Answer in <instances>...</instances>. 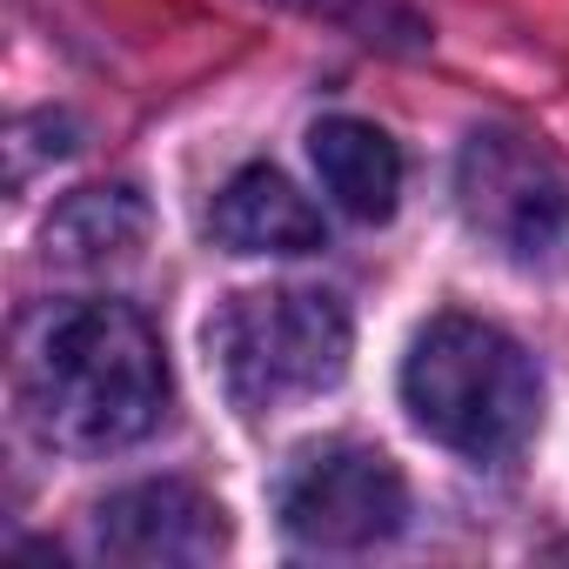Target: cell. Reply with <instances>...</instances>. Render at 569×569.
<instances>
[{"instance_id":"2","label":"cell","mask_w":569,"mask_h":569,"mask_svg":"<svg viewBox=\"0 0 569 569\" xmlns=\"http://www.w3.org/2000/svg\"><path fill=\"white\" fill-rule=\"evenodd\" d=\"M402 409L409 422L469 456V462H502L516 456L536 422H542V376L516 336L476 316H436L402 362Z\"/></svg>"},{"instance_id":"5","label":"cell","mask_w":569,"mask_h":569,"mask_svg":"<svg viewBox=\"0 0 569 569\" xmlns=\"http://www.w3.org/2000/svg\"><path fill=\"white\" fill-rule=\"evenodd\" d=\"M462 221L509 261H542L569 234V174L522 128H476L456 161Z\"/></svg>"},{"instance_id":"8","label":"cell","mask_w":569,"mask_h":569,"mask_svg":"<svg viewBox=\"0 0 569 569\" xmlns=\"http://www.w3.org/2000/svg\"><path fill=\"white\" fill-rule=\"evenodd\" d=\"M309 161L329 188V201L356 221H389L402 201V154L376 121L329 114L309 128Z\"/></svg>"},{"instance_id":"1","label":"cell","mask_w":569,"mask_h":569,"mask_svg":"<svg viewBox=\"0 0 569 569\" xmlns=\"http://www.w3.org/2000/svg\"><path fill=\"white\" fill-rule=\"evenodd\" d=\"M21 409L48 449L114 456L168 409V362L154 329L121 302H61L21 336Z\"/></svg>"},{"instance_id":"6","label":"cell","mask_w":569,"mask_h":569,"mask_svg":"<svg viewBox=\"0 0 569 569\" xmlns=\"http://www.w3.org/2000/svg\"><path fill=\"white\" fill-rule=\"evenodd\" d=\"M94 549L108 562L174 569V562H214L228 549V516L194 482H128L94 509Z\"/></svg>"},{"instance_id":"3","label":"cell","mask_w":569,"mask_h":569,"mask_svg":"<svg viewBox=\"0 0 569 569\" xmlns=\"http://www.w3.org/2000/svg\"><path fill=\"white\" fill-rule=\"evenodd\" d=\"M349 316L322 289H241L208 322L221 389L248 416L296 409L349 376Z\"/></svg>"},{"instance_id":"4","label":"cell","mask_w":569,"mask_h":569,"mask_svg":"<svg viewBox=\"0 0 569 569\" xmlns=\"http://www.w3.org/2000/svg\"><path fill=\"white\" fill-rule=\"evenodd\" d=\"M274 516L289 529V542H302V549L356 556V549H376L402 529L409 482L369 442H316L281 469Z\"/></svg>"},{"instance_id":"9","label":"cell","mask_w":569,"mask_h":569,"mask_svg":"<svg viewBox=\"0 0 569 569\" xmlns=\"http://www.w3.org/2000/svg\"><path fill=\"white\" fill-rule=\"evenodd\" d=\"M141 241V201L128 188H88L48 221V254L61 261H108Z\"/></svg>"},{"instance_id":"7","label":"cell","mask_w":569,"mask_h":569,"mask_svg":"<svg viewBox=\"0 0 569 569\" xmlns=\"http://www.w3.org/2000/svg\"><path fill=\"white\" fill-rule=\"evenodd\" d=\"M208 228L228 254H316L329 248L322 208L274 168H241L208 208Z\"/></svg>"}]
</instances>
